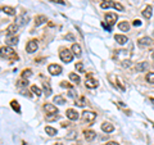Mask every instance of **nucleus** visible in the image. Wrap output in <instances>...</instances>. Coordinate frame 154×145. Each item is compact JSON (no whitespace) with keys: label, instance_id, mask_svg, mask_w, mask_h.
I'll use <instances>...</instances> for the list:
<instances>
[{"label":"nucleus","instance_id":"obj_1","mask_svg":"<svg viewBox=\"0 0 154 145\" xmlns=\"http://www.w3.org/2000/svg\"><path fill=\"white\" fill-rule=\"evenodd\" d=\"M0 57L3 59H10V60H14V59L18 58L16 52L10 46H3V48H0Z\"/></svg>","mask_w":154,"mask_h":145},{"label":"nucleus","instance_id":"obj_2","mask_svg":"<svg viewBox=\"0 0 154 145\" xmlns=\"http://www.w3.org/2000/svg\"><path fill=\"white\" fill-rule=\"evenodd\" d=\"M59 57H60L62 62H64V63H71L73 60V53L68 49H60Z\"/></svg>","mask_w":154,"mask_h":145},{"label":"nucleus","instance_id":"obj_3","mask_svg":"<svg viewBox=\"0 0 154 145\" xmlns=\"http://www.w3.org/2000/svg\"><path fill=\"white\" fill-rule=\"evenodd\" d=\"M95 118H96V114L91 111H85L84 113H82V121H84L85 123H87V125H91V123L95 121Z\"/></svg>","mask_w":154,"mask_h":145},{"label":"nucleus","instance_id":"obj_4","mask_svg":"<svg viewBox=\"0 0 154 145\" xmlns=\"http://www.w3.org/2000/svg\"><path fill=\"white\" fill-rule=\"evenodd\" d=\"M85 85H86L87 89H95L99 85V81L96 78H94V76L91 73H89L86 76V81H85Z\"/></svg>","mask_w":154,"mask_h":145},{"label":"nucleus","instance_id":"obj_5","mask_svg":"<svg viewBox=\"0 0 154 145\" xmlns=\"http://www.w3.org/2000/svg\"><path fill=\"white\" fill-rule=\"evenodd\" d=\"M153 43L154 41L150 39V37H141V39H139L138 41V45H139V48H150V46H153Z\"/></svg>","mask_w":154,"mask_h":145},{"label":"nucleus","instance_id":"obj_6","mask_svg":"<svg viewBox=\"0 0 154 145\" xmlns=\"http://www.w3.org/2000/svg\"><path fill=\"white\" fill-rule=\"evenodd\" d=\"M48 71L52 76H59L62 73V67L59 64H50L48 67Z\"/></svg>","mask_w":154,"mask_h":145},{"label":"nucleus","instance_id":"obj_7","mask_svg":"<svg viewBox=\"0 0 154 145\" xmlns=\"http://www.w3.org/2000/svg\"><path fill=\"white\" fill-rule=\"evenodd\" d=\"M38 48V44H37V40H31L28 41V44L26 45V52L27 53H35Z\"/></svg>","mask_w":154,"mask_h":145},{"label":"nucleus","instance_id":"obj_8","mask_svg":"<svg viewBox=\"0 0 154 145\" xmlns=\"http://www.w3.org/2000/svg\"><path fill=\"white\" fill-rule=\"evenodd\" d=\"M109 80H111L112 82H114V86L116 87H120V90H122V91H125L126 90V87H125V85H122V82H121V80L117 77V76H114V75H111L109 76Z\"/></svg>","mask_w":154,"mask_h":145},{"label":"nucleus","instance_id":"obj_9","mask_svg":"<svg viewBox=\"0 0 154 145\" xmlns=\"http://www.w3.org/2000/svg\"><path fill=\"white\" fill-rule=\"evenodd\" d=\"M118 19V16L116 13H107L105 14V21L109 23V26H113Z\"/></svg>","mask_w":154,"mask_h":145},{"label":"nucleus","instance_id":"obj_10","mask_svg":"<svg viewBox=\"0 0 154 145\" xmlns=\"http://www.w3.org/2000/svg\"><path fill=\"white\" fill-rule=\"evenodd\" d=\"M66 114H67V118H69L71 121H77V120H78V117H80L78 112L75 111V109H67Z\"/></svg>","mask_w":154,"mask_h":145},{"label":"nucleus","instance_id":"obj_11","mask_svg":"<svg viewBox=\"0 0 154 145\" xmlns=\"http://www.w3.org/2000/svg\"><path fill=\"white\" fill-rule=\"evenodd\" d=\"M18 31V25H9L5 30V34L8 36H16V32Z\"/></svg>","mask_w":154,"mask_h":145},{"label":"nucleus","instance_id":"obj_12","mask_svg":"<svg viewBox=\"0 0 154 145\" xmlns=\"http://www.w3.org/2000/svg\"><path fill=\"white\" fill-rule=\"evenodd\" d=\"M84 135H85V139H86L87 141H93V140H95V137H96L95 131H93V130H85Z\"/></svg>","mask_w":154,"mask_h":145},{"label":"nucleus","instance_id":"obj_13","mask_svg":"<svg viewBox=\"0 0 154 145\" xmlns=\"http://www.w3.org/2000/svg\"><path fill=\"white\" fill-rule=\"evenodd\" d=\"M102 130L104 132H107V134H111V132L114 131V126L112 125V123H109V122H104L102 125Z\"/></svg>","mask_w":154,"mask_h":145},{"label":"nucleus","instance_id":"obj_14","mask_svg":"<svg viewBox=\"0 0 154 145\" xmlns=\"http://www.w3.org/2000/svg\"><path fill=\"white\" fill-rule=\"evenodd\" d=\"M71 52H72L73 55H76L77 58H80V57H81V54H82L81 46H80L78 44H73V45H72V49H71Z\"/></svg>","mask_w":154,"mask_h":145},{"label":"nucleus","instance_id":"obj_15","mask_svg":"<svg viewBox=\"0 0 154 145\" xmlns=\"http://www.w3.org/2000/svg\"><path fill=\"white\" fill-rule=\"evenodd\" d=\"M44 109L46 111V113H48V114H54V113H58L57 107H55V105H53V104H45V105H44Z\"/></svg>","mask_w":154,"mask_h":145},{"label":"nucleus","instance_id":"obj_16","mask_svg":"<svg viewBox=\"0 0 154 145\" xmlns=\"http://www.w3.org/2000/svg\"><path fill=\"white\" fill-rule=\"evenodd\" d=\"M152 16H153V8L150 7V5H148V7L143 10V17H144V18H146V19H150V18H152Z\"/></svg>","mask_w":154,"mask_h":145},{"label":"nucleus","instance_id":"obj_17","mask_svg":"<svg viewBox=\"0 0 154 145\" xmlns=\"http://www.w3.org/2000/svg\"><path fill=\"white\" fill-rule=\"evenodd\" d=\"M5 44H7L8 46H14L18 44V37L16 36H8V39L5 40Z\"/></svg>","mask_w":154,"mask_h":145},{"label":"nucleus","instance_id":"obj_18","mask_svg":"<svg viewBox=\"0 0 154 145\" xmlns=\"http://www.w3.org/2000/svg\"><path fill=\"white\" fill-rule=\"evenodd\" d=\"M114 39L120 45H125V44H127V41H129V39H127L125 35H116Z\"/></svg>","mask_w":154,"mask_h":145},{"label":"nucleus","instance_id":"obj_19","mask_svg":"<svg viewBox=\"0 0 154 145\" xmlns=\"http://www.w3.org/2000/svg\"><path fill=\"white\" fill-rule=\"evenodd\" d=\"M68 77H69V80L73 84H80V82H81V78H80V76L77 75V73H69Z\"/></svg>","mask_w":154,"mask_h":145},{"label":"nucleus","instance_id":"obj_20","mask_svg":"<svg viewBox=\"0 0 154 145\" xmlns=\"http://www.w3.org/2000/svg\"><path fill=\"white\" fill-rule=\"evenodd\" d=\"M43 90H44V94H45L46 96L52 95V87H50V84H48V82L43 84Z\"/></svg>","mask_w":154,"mask_h":145},{"label":"nucleus","instance_id":"obj_21","mask_svg":"<svg viewBox=\"0 0 154 145\" xmlns=\"http://www.w3.org/2000/svg\"><path fill=\"white\" fill-rule=\"evenodd\" d=\"M45 132L48 134L49 136H55L58 134V131H57V129H54V127H52V126H46L45 127Z\"/></svg>","mask_w":154,"mask_h":145},{"label":"nucleus","instance_id":"obj_22","mask_svg":"<svg viewBox=\"0 0 154 145\" xmlns=\"http://www.w3.org/2000/svg\"><path fill=\"white\" fill-rule=\"evenodd\" d=\"M118 28L121 30V31H123V32H127L130 30V25H129V22H120L118 23Z\"/></svg>","mask_w":154,"mask_h":145},{"label":"nucleus","instance_id":"obj_23","mask_svg":"<svg viewBox=\"0 0 154 145\" xmlns=\"http://www.w3.org/2000/svg\"><path fill=\"white\" fill-rule=\"evenodd\" d=\"M44 22H46V17L45 16H37L36 18H35V26H41Z\"/></svg>","mask_w":154,"mask_h":145},{"label":"nucleus","instance_id":"obj_24","mask_svg":"<svg viewBox=\"0 0 154 145\" xmlns=\"http://www.w3.org/2000/svg\"><path fill=\"white\" fill-rule=\"evenodd\" d=\"M53 102L55 103V104H59V105H63L64 103H66V99H64L62 95H57L54 96V99H53Z\"/></svg>","mask_w":154,"mask_h":145},{"label":"nucleus","instance_id":"obj_25","mask_svg":"<svg viewBox=\"0 0 154 145\" xmlns=\"http://www.w3.org/2000/svg\"><path fill=\"white\" fill-rule=\"evenodd\" d=\"M113 7H114V1H103L100 4L102 9H109V8H113Z\"/></svg>","mask_w":154,"mask_h":145},{"label":"nucleus","instance_id":"obj_26","mask_svg":"<svg viewBox=\"0 0 154 145\" xmlns=\"http://www.w3.org/2000/svg\"><path fill=\"white\" fill-rule=\"evenodd\" d=\"M3 12H4L5 14H8V16H14V14H16V9L12 7H4L3 8Z\"/></svg>","mask_w":154,"mask_h":145},{"label":"nucleus","instance_id":"obj_27","mask_svg":"<svg viewBox=\"0 0 154 145\" xmlns=\"http://www.w3.org/2000/svg\"><path fill=\"white\" fill-rule=\"evenodd\" d=\"M31 93H32V94H35L36 96H40L41 94H43V91H41V89H40V87H37L36 85H32V86H31Z\"/></svg>","mask_w":154,"mask_h":145},{"label":"nucleus","instance_id":"obj_28","mask_svg":"<svg viewBox=\"0 0 154 145\" xmlns=\"http://www.w3.org/2000/svg\"><path fill=\"white\" fill-rule=\"evenodd\" d=\"M10 107L17 112V113H21V107H19V103L17 100H12L10 102Z\"/></svg>","mask_w":154,"mask_h":145},{"label":"nucleus","instance_id":"obj_29","mask_svg":"<svg viewBox=\"0 0 154 145\" xmlns=\"http://www.w3.org/2000/svg\"><path fill=\"white\" fill-rule=\"evenodd\" d=\"M136 69H138L139 72H144V71H146V69H148V63H146V62L139 63L138 66H136Z\"/></svg>","mask_w":154,"mask_h":145},{"label":"nucleus","instance_id":"obj_30","mask_svg":"<svg viewBox=\"0 0 154 145\" xmlns=\"http://www.w3.org/2000/svg\"><path fill=\"white\" fill-rule=\"evenodd\" d=\"M57 120H59V114L58 113L48 114V116H46V121H48V122H53V121H57Z\"/></svg>","mask_w":154,"mask_h":145},{"label":"nucleus","instance_id":"obj_31","mask_svg":"<svg viewBox=\"0 0 154 145\" xmlns=\"http://www.w3.org/2000/svg\"><path fill=\"white\" fill-rule=\"evenodd\" d=\"M145 80H146L149 84H152L154 85V72H149V73H146V77H145Z\"/></svg>","mask_w":154,"mask_h":145},{"label":"nucleus","instance_id":"obj_32","mask_svg":"<svg viewBox=\"0 0 154 145\" xmlns=\"http://www.w3.org/2000/svg\"><path fill=\"white\" fill-rule=\"evenodd\" d=\"M32 76V71L31 69H25L22 72V78H25V80H27L28 77H31Z\"/></svg>","mask_w":154,"mask_h":145},{"label":"nucleus","instance_id":"obj_33","mask_svg":"<svg viewBox=\"0 0 154 145\" xmlns=\"http://www.w3.org/2000/svg\"><path fill=\"white\" fill-rule=\"evenodd\" d=\"M17 86H18L19 89H22V87H27V86H28V81H27V80H26V81H25V80H21V81L17 82Z\"/></svg>","mask_w":154,"mask_h":145},{"label":"nucleus","instance_id":"obj_34","mask_svg":"<svg viewBox=\"0 0 154 145\" xmlns=\"http://www.w3.org/2000/svg\"><path fill=\"white\" fill-rule=\"evenodd\" d=\"M85 104H86V99H85V98H80V99H76V105L85 107Z\"/></svg>","mask_w":154,"mask_h":145},{"label":"nucleus","instance_id":"obj_35","mask_svg":"<svg viewBox=\"0 0 154 145\" xmlns=\"http://www.w3.org/2000/svg\"><path fill=\"white\" fill-rule=\"evenodd\" d=\"M76 69H77V72H80V73H84L85 72V69H84V64L82 63H76Z\"/></svg>","mask_w":154,"mask_h":145},{"label":"nucleus","instance_id":"obj_36","mask_svg":"<svg viewBox=\"0 0 154 145\" xmlns=\"http://www.w3.org/2000/svg\"><path fill=\"white\" fill-rule=\"evenodd\" d=\"M27 19H28V17L26 16V14H23L22 17H19V18H18V25H25V22ZM26 23H27V22H26Z\"/></svg>","mask_w":154,"mask_h":145},{"label":"nucleus","instance_id":"obj_37","mask_svg":"<svg viewBox=\"0 0 154 145\" xmlns=\"http://www.w3.org/2000/svg\"><path fill=\"white\" fill-rule=\"evenodd\" d=\"M75 137H76V131H71L69 134H68V136H67V139H69V140H71V139H75Z\"/></svg>","mask_w":154,"mask_h":145},{"label":"nucleus","instance_id":"obj_38","mask_svg":"<svg viewBox=\"0 0 154 145\" xmlns=\"http://www.w3.org/2000/svg\"><path fill=\"white\" fill-rule=\"evenodd\" d=\"M60 86H62V87H67V89H71V87H72L69 84H67L66 81H62V82H60Z\"/></svg>","mask_w":154,"mask_h":145},{"label":"nucleus","instance_id":"obj_39","mask_svg":"<svg viewBox=\"0 0 154 145\" xmlns=\"http://www.w3.org/2000/svg\"><path fill=\"white\" fill-rule=\"evenodd\" d=\"M132 25H134L135 27H138V26L140 27V26H141V21H140V19H135L134 22H132Z\"/></svg>","mask_w":154,"mask_h":145},{"label":"nucleus","instance_id":"obj_40","mask_svg":"<svg viewBox=\"0 0 154 145\" xmlns=\"http://www.w3.org/2000/svg\"><path fill=\"white\" fill-rule=\"evenodd\" d=\"M122 66L125 67V68L126 67H130V66H131V62H130V60H123L122 62Z\"/></svg>","mask_w":154,"mask_h":145},{"label":"nucleus","instance_id":"obj_41","mask_svg":"<svg viewBox=\"0 0 154 145\" xmlns=\"http://www.w3.org/2000/svg\"><path fill=\"white\" fill-rule=\"evenodd\" d=\"M53 3H58V4H62V5H66V3L63 1V0H52Z\"/></svg>","mask_w":154,"mask_h":145},{"label":"nucleus","instance_id":"obj_42","mask_svg":"<svg viewBox=\"0 0 154 145\" xmlns=\"http://www.w3.org/2000/svg\"><path fill=\"white\" fill-rule=\"evenodd\" d=\"M66 39H67V40H69V41H75V37H73V35H67Z\"/></svg>","mask_w":154,"mask_h":145},{"label":"nucleus","instance_id":"obj_43","mask_svg":"<svg viewBox=\"0 0 154 145\" xmlns=\"http://www.w3.org/2000/svg\"><path fill=\"white\" fill-rule=\"evenodd\" d=\"M108 145H120V144H118V143H116V141H109Z\"/></svg>","mask_w":154,"mask_h":145},{"label":"nucleus","instance_id":"obj_44","mask_svg":"<svg viewBox=\"0 0 154 145\" xmlns=\"http://www.w3.org/2000/svg\"><path fill=\"white\" fill-rule=\"evenodd\" d=\"M150 102H152L153 104H154V98H152V99H150Z\"/></svg>","mask_w":154,"mask_h":145},{"label":"nucleus","instance_id":"obj_45","mask_svg":"<svg viewBox=\"0 0 154 145\" xmlns=\"http://www.w3.org/2000/svg\"><path fill=\"white\" fill-rule=\"evenodd\" d=\"M152 58H153V60H154V52H153V54H152Z\"/></svg>","mask_w":154,"mask_h":145},{"label":"nucleus","instance_id":"obj_46","mask_svg":"<svg viewBox=\"0 0 154 145\" xmlns=\"http://www.w3.org/2000/svg\"><path fill=\"white\" fill-rule=\"evenodd\" d=\"M103 1H112V0H103Z\"/></svg>","mask_w":154,"mask_h":145},{"label":"nucleus","instance_id":"obj_47","mask_svg":"<svg viewBox=\"0 0 154 145\" xmlns=\"http://www.w3.org/2000/svg\"><path fill=\"white\" fill-rule=\"evenodd\" d=\"M105 145H108V144H105Z\"/></svg>","mask_w":154,"mask_h":145},{"label":"nucleus","instance_id":"obj_48","mask_svg":"<svg viewBox=\"0 0 154 145\" xmlns=\"http://www.w3.org/2000/svg\"><path fill=\"white\" fill-rule=\"evenodd\" d=\"M78 145H80V144H78Z\"/></svg>","mask_w":154,"mask_h":145}]
</instances>
